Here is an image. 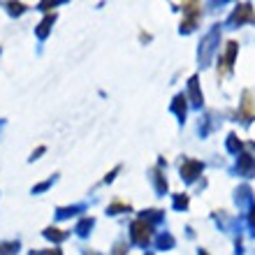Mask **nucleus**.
Wrapping results in <instances>:
<instances>
[{"label": "nucleus", "instance_id": "f257e3e1", "mask_svg": "<svg viewBox=\"0 0 255 255\" xmlns=\"http://www.w3.org/2000/svg\"><path fill=\"white\" fill-rule=\"evenodd\" d=\"M132 237L139 244H146L148 239H151V225H148V223H144V221H137L132 225Z\"/></svg>", "mask_w": 255, "mask_h": 255}, {"label": "nucleus", "instance_id": "f03ea898", "mask_svg": "<svg viewBox=\"0 0 255 255\" xmlns=\"http://www.w3.org/2000/svg\"><path fill=\"white\" fill-rule=\"evenodd\" d=\"M235 51H237V44H235V42H228V51H225V56H223L221 65H218V77H223V74H225L230 67H232V61H235Z\"/></svg>", "mask_w": 255, "mask_h": 255}, {"label": "nucleus", "instance_id": "7ed1b4c3", "mask_svg": "<svg viewBox=\"0 0 255 255\" xmlns=\"http://www.w3.org/2000/svg\"><path fill=\"white\" fill-rule=\"evenodd\" d=\"M183 12L188 14V19L183 21V28H186V30H190V28L195 26V21H197V16H200V5H197V2H186V5H183Z\"/></svg>", "mask_w": 255, "mask_h": 255}, {"label": "nucleus", "instance_id": "20e7f679", "mask_svg": "<svg viewBox=\"0 0 255 255\" xmlns=\"http://www.w3.org/2000/svg\"><path fill=\"white\" fill-rule=\"evenodd\" d=\"M242 114L246 116V121H251V119H253V116H255V107H253V95H251L249 91L244 93V112H242Z\"/></svg>", "mask_w": 255, "mask_h": 255}, {"label": "nucleus", "instance_id": "39448f33", "mask_svg": "<svg viewBox=\"0 0 255 255\" xmlns=\"http://www.w3.org/2000/svg\"><path fill=\"white\" fill-rule=\"evenodd\" d=\"M197 169H200V165H197V162H188V165H186V167H183L181 172H183V174H186V176H188V179H193V176H195V172H197Z\"/></svg>", "mask_w": 255, "mask_h": 255}]
</instances>
